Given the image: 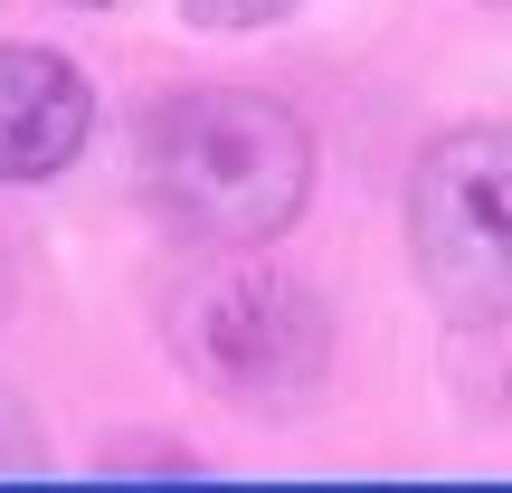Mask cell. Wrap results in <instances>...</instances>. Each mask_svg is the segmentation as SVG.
Returning <instances> with one entry per match:
<instances>
[{
	"instance_id": "cell-1",
	"label": "cell",
	"mask_w": 512,
	"mask_h": 493,
	"mask_svg": "<svg viewBox=\"0 0 512 493\" xmlns=\"http://www.w3.org/2000/svg\"><path fill=\"white\" fill-rule=\"evenodd\" d=\"M143 200L200 247H266L313 200V133L256 86H190L143 114Z\"/></svg>"
},
{
	"instance_id": "cell-2",
	"label": "cell",
	"mask_w": 512,
	"mask_h": 493,
	"mask_svg": "<svg viewBox=\"0 0 512 493\" xmlns=\"http://www.w3.org/2000/svg\"><path fill=\"white\" fill-rule=\"evenodd\" d=\"M162 332L181 351V370L228 408H304L332 370V313L304 275L266 266L256 247H219L209 266H190L162 304Z\"/></svg>"
},
{
	"instance_id": "cell-3",
	"label": "cell",
	"mask_w": 512,
	"mask_h": 493,
	"mask_svg": "<svg viewBox=\"0 0 512 493\" xmlns=\"http://www.w3.org/2000/svg\"><path fill=\"white\" fill-rule=\"evenodd\" d=\"M408 266L446 323L512 313V124H456L408 171Z\"/></svg>"
},
{
	"instance_id": "cell-4",
	"label": "cell",
	"mask_w": 512,
	"mask_h": 493,
	"mask_svg": "<svg viewBox=\"0 0 512 493\" xmlns=\"http://www.w3.org/2000/svg\"><path fill=\"white\" fill-rule=\"evenodd\" d=\"M95 143V86L57 48H0V181H57Z\"/></svg>"
},
{
	"instance_id": "cell-5",
	"label": "cell",
	"mask_w": 512,
	"mask_h": 493,
	"mask_svg": "<svg viewBox=\"0 0 512 493\" xmlns=\"http://www.w3.org/2000/svg\"><path fill=\"white\" fill-rule=\"evenodd\" d=\"M304 0H181L190 29H275V19H294Z\"/></svg>"
},
{
	"instance_id": "cell-6",
	"label": "cell",
	"mask_w": 512,
	"mask_h": 493,
	"mask_svg": "<svg viewBox=\"0 0 512 493\" xmlns=\"http://www.w3.org/2000/svg\"><path fill=\"white\" fill-rule=\"evenodd\" d=\"M48 465V446H38V418L19 389H0V475H38Z\"/></svg>"
},
{
	"instance_id": "cell-7",
	"label": "cell",
	"mask_w": 512,
	"mask_h": 493,
	"mask_svg": "<svg viewBox=\"0 0 512 493\" xmlns=\"http://www.w3.org/2000/svg\"><path fill=\"white\" fill-rule=\"evenodd\" d=\"M0 313H10V256H0Z\"/></svg>"
},
{
	"instance_id": "cell-8",
	"label": "cell",
	"mask_w": 512,
	"mask_h": 493,
	"mask_svg": "<svg viewBox=\"0 0 512 493\" xmlns=\"http://www.w3.org/2000/svg\"><path fill=\"white\" fill-rule=\"evenodd\" d=\"M67 10H105V0H67Z\"/></svg>"
}]
</instances>
